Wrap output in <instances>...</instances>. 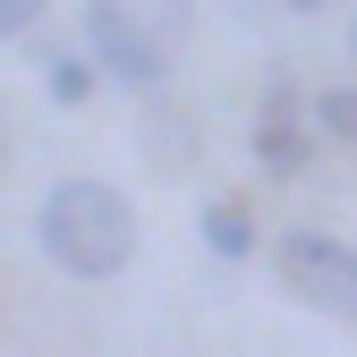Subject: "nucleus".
I'll return each mask as SVG.
<instances>
[{"label": "nucleus", "instance_id": "7", "mask_svg": "<svg viewBox=\"0 0 357 357\" xmlns=\"http://www.w3.org/2000/svg\"><path fill=\"white\" fill-rule=\"evenodd\" d=\"M94 77H102L94 52H52V60H43V85H52V102H60V111H77L85 94H94Z\"/></svg>", "mask_w": 357, "mask_h": 357}, {"label": "nucleus", "instance_id": "6", "mask_svg": "<svg viewBox=\"0 0 357 357\" xmlns=\"http://www.w3.org/2000/svg\"><path fill=\"white\" fill-rule=\"evenodd\" d=\"M111 9H119V17H137L145 34H162L170 52H178V43H188V26H196V0H111Z\"/></svg>", "mask_w": 357, "mask_h": 357}, {"label": "nucleus", "instance_id": "2", "mask_svg": "<svg viewBox=\"0 0 357 357\" xmlns=\"http://www.w3.org/2000/svg\"><path fill=\"white\" fill-rule=\"evenodd\" d=\"M273 273L298 306H315L332 324H357V247L332 238V230H289L273 247Z\"/></svg>", "mask_w": 357, "mask_h": 357}, {"label": "nucleus", "instance_id": "3", "mask_svg": "<svg viewBox=\"0 0 357 357\" xmlns=\"http://www.w3.org/2000/svg\"><path fill=\"white\" fill-rule=\"evenodd\" d=\"M85 52H94V68L119 94H162L170 85V43L145 34L137 17H119L111 0H85Z\"/></svg>", "mask_w": 357, "mask_h": 357}, {"label": "nucleus", "instance_id": "5", "mask_svg": "<svg viewBox=\"0 0 357 357\" xmlns=\"http://www.w3.org/2000/svg\"><path fill=\"white\" fill-rule=\"evenodd\" d=\"M204 247H213L221 264H238V255L255 247V213H247L238 196H221V204H204Z\"/></svg>", "mask_w": 357, "mask_h": 357}, {"label": "nucleus", "instance_id": "8", "mask_svg": "<svg viewBox=\"0 0 357 357\" xmlns=\"http://www.w3.org/2000/svg\"><path fill=\"white\" fill-rule=\"evenodd\" d=\"M306 119H315V137H332V145H357V85H324V94L306 102Z\"/></svg>", "mask_w": 357, "mask_h": 357}, {"label": "nucleus", "instance_id": "10", "mask_svg": "<svg viewBox=\"0 0 357 357\" xmlns=\"http://www.w3.org/2000/svg\"><path fill=\"white\" fill-rule=\"evenodd\" d=\"M289 9H332V0H289Z\"/></svg>", "mask_w": 357, "mask_h": 357}, {"label": "nucleus", "instance_id": "4", "mask_svg": "<svg viewBox=\"0 0 357 357\" xmlns=\"http://www.w3.org/2000/svg\"><path fill=\"white\" fill-rule=\"evenodd\" d=\"M255 162L273 178H298L306 162H315V119L298 128V94L289 85H273V102H264V119H255Z\"/></svg>", "mask_w": 357, "mask_h": 357}, {"label": "nucleus", "instance_id": "9", "mask_svg": "<svg viewBox=\"0 0 357 357\" xmlns=\"http://www.w3.org/2000/svg\"><path fill=\"white\" fill-rule=\"evenodd\" d=\"M34 26H43V0H0V43H17Z\"/></svg>", "mask_w": 357, "mask_h": 357}, {"label": "nucleus", "instance_id": "11", "mask_svg": "<svg viewBox=\"0 0 357 357\" xmlns=\"http://www.w3.org/2000/svg\"><path fill=\"white\" fill-rule=\"evenodd\" d=\"M349 52H357V17H349Z\"/></svg>", "mask_w": 357, "mask_h": 357}, {"label": "nucleus", "instance_id": "1", "mask_svg": "<svg viewBox=\"0 0 357 357\" xmlns=\"http://www.w3.org/2000/svg\"><path fill=\"white\" fill-rule=\"evenodd\" d=\"M34 238L68 281H111V273L137 264V204L111 178H60L34 204Z\"/></svg>", "mask_w": 357, "mask_h": 357}]
</instances>
